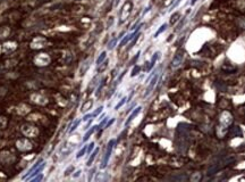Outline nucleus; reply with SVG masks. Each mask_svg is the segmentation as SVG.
Wrapping results in <instances>:
<instances>
[{"label": "nucleus", "instance_id": "dca6fc26", "mask_svg": "<svg viewBox=\"0 0 245 182\" xmlns=\"http://www.w3.org/2000/svg\"><path fill=\"white\" fill-rule=\"evenodd\" d=\"M167 30V24L165 23V24H162V25H161V26H160V27H159V30L157 32H156V33H154V35H153V38H158V35L159 34H161V33H162V32H165Z\"/></svg>", "mask_w": 245, "mask_h": 182}, {"label": "nucleus", "instance_id": "c756f323", "mask_svg": "<svg viewBox=\"0 0 245 182\" xmlns=\"http://www.w3.org/2000/svg\"><path fill=\"white\" fill-rule=\"evenodd\" d=\"M74 171V166H69V167H67V170L65 171V176H68V175L71 174V172Z\"/></svg>", "mask_w": 245, "mask_h": 182}, {"label": "nucleus", "instance_id": "79ce46f5", "mask_svg": "<svg viewBox=\"0 0 245 182\" xmlns=\"http://www.w3.org/2000/svg\"><path fill=\"white\" fill-rule=\"evenodd\" d=\"M118 2H119V0H116V2H115V5L117 6V5H118Z\"/></svg>", "mask_w": 245, "mask_h": 182}, {"label": "nucleus", "instance_id": "423d86ee", "mask_svg": "<svg viewBox=\"0 0 245 182\" xmlns=\"http://www.w3.org/2000/svg\"><path fill=\"white\" fill-rule=\"evenodd\" d=\"M34 63L38 66H46L50 63V57L47 54H39L34 58Z\"/></svg>", "mask_w": 245, "mask_h": 182}, {"label": "nucleus", "instance_id": "6e6552de", "mask_svg": "<svg viewBox=\"0 0 245 182\" xmlns=\"http://www.w3.org/2000/svg\"><path fill=\"white\" fill-rule=\"evenodd\" d=\"M141 111H142V107H141V106L136 107L134 111L131 113V115L128 116V119H126V122H125V125H126V127H128V125H129V123H131V122H132V121H133V119H134L135 117H136V116H137V115L141 113Z\"/></svg>", "mask_w": 245, "mask_h": 182}, {"label": "nucleus", "instance_id": "412c9836", "mask_svg": "<svg viewBox=\"0 0 245 182\" xmlns=\"http://www.w3.org/2000/svg\"><path fill=\"white\" fill-rule=\"evenodd\" d=\"M126 101H127V98H126V97H123V98L120 99V101H119V103L117 104L116 106H115V109H116V111H118L119 108H120V107H121L124 104L126 103Z\"/></svg>", "mask_w": 245, "mask_h": 182}, {"label": "nucleus", "instance_id": "72a5a7b5", "mask_svg": "<svg viewBox=\"0 0 245 182\" xmlns=\"http://www.w3.org/2000/svg\"><path fill=\"white\" fill-rule=\"evenodd\" d=\"M94 172H95V168H92V170L90 171V174H89V176H87V180H89V181H91V180H92V176H93V174H94Z\"/></svg>", "mask_w": 245, "mask_h": 182}, {"label": "nucleus", "instance_id": "393cba45", "mask_svg": "<svg viewBox=\"0 0 245 182\" xmlns=\"http://www.w3.org/2000/svg\"><path fill=\"white\" fill-rule=\"evenodd\" d=\"M79 123H81V119H77V121H75V123L73 124V127L69 129V133H71V132H74L76 129H77V127L79 125Z\"/></svg>", "mask_w": 245, "mask_h": 182}, {"label": "nucleus", "instance_id": "39448f33", "mask_svg": "<svg viewBox=\"0 0 245 182\" xmlns=\"http://www.w3.org/2000/svg\"><path fill=\"white\" fill-rule=\"evenodd\" d=\"M184 56H185V50H184V49H179V50L176 53V55L174 56V58H173V60H171V67H173V68H177V67H179V66L182 65Z\"/></svg>", "mask_w": 245, "mask_h": 182}, {"label": "nucleus", "instance_id": "473e14b6", "mask_svg": "<svg viewBox=\"0 0 245 182\" xmlns=\"http://www.w3.org/2000/svg\"><path fill=\"white\" fill-rule=\"evenodd\" d=\"M126 70H125V71L123 72V73H121V74H120V76H119L118 79H117V81H116V84H118V83H120V81H121V79H123V78H124V75H125V74H126Z\"/></svg>", "mask_w": 245, "mask_h": 182}, {"label": "nucleus", "instance_id": "bb28decb", "mask_svg": "<svg viewBox=\"0 0 245 182\" xmlns=\"http://www.w3.org/2000/svg\"><path fill=\"white\" fill-rule=\"evenodd\" d=\"M184 23H185V17H183L182 19L179 21V23H178V25L176 26V29H175V31H179L183 27V25H184Z\"/></svg>", "mask_w": 245, "mask_h": 182}, {"label": "nucleus", "instance_id": "f8f14e48", "mask_svg": "<svg viewBox=\"0 0 245 182\" xmlns=\"http://www.w3.org/2000/svg\"><path fill=\"white\" fill-rule=\"evenodd\" d=\"M92 106H93V100H87V101H85V103L83 104V106L81 108V112L82 113H86L89 109H91Z\"/></svg>", "mask_w": 245, "mask_h": 182}, {"label": "nucleus", "instance_id": "f257e3e1", "mask_svg": "<svg viewBox=\"0 0 245 182\" xmlns=\"http://www.w3.org/2000/svg\"><path fill=\"white\" fill-rule=\"evenodd\" d=\"M132 9H133L132 1L131 0L125 1V4L123 5V7L120 9V13H119V24H123L126 22L127 18L129 17L131 13H132Z\"/></svg>", "mask_w": 245, "mask_h": 182}, {"label": "nucleus", "instance_id": "6ab92c4d", "mask_svg": "<svg viewBox=\"0 0 245 182\" xmlns=\"http://www.w3.org/2000/svg\"><path fill=\"white\" fill-rule=\"evenodd\" d=\"M106 78L104 79L101 80V83H100V86L98 87V89H96V92H95V96H99L100 95V92H101V90H102V88L104 87V84H106Z\"/></svg>", "mask_w": 245, "mask_h": 182}, {"label": "nucleus", "instance_id": "ea45409f", "mask_svg": "<svg viewBox=\"0 0 245 182\" xmlns=\"http://www.w3.org/2000/svg\"><path fill=\"white\" fill-rule=\"evenodd\" d=\"M91 123H92V119H90V121H89V123H87V125L85 127H84V129H85V130H87V129H89V127H90V125H91Z\"/></svg>", "mask_w": 245, "mask_h": 182}, {"label": "nucleus", "instance_id": "7c9ffc66", "mask_svg": "<svg viewBox=\"0 0 245 182\" xmlns=\"http://www.w3.org/2000/svg\"><path fill=\"white\" fill-rule=\"evenodd\" d=\"M107 121H108V117H104V119H103L102 121L100 122V124L98 125V130H99V129H101L103 125H106V124H107Z\"/></svg>", "mask_w": 245, "mask_h": 182}, {"label": "nucleus", "instance_id": "20e7f679", "mask_svg": "<svg viewBox=\"0 0 245 182\" xmlns=\"http://www.w3.org/2000/svg\"><path fill=\"white\" fill-rule=\"evenodd\" d=\"M16 147H17L18 150H21V151H30V150H32V148H33V145H32V142H30L29 139L22 138V139L17 140Z\"/></svg>", "mask_w": 245, "mask_h": 182}, {"label": "nucleus", "instance_id": "e433bc0d", "mask_svg": "<svg viewBox=\"0 0 245 182\" xmlns=\"http://www.w3.org/2000/svg\"><path fill=\"white\" fill-rule=\"evenodd\" d=\"M91 117H92V114H86V115H84V117H83L82 121H87V119H91Z\"/></svg>", "mask_w": 245, "mask_h": 182}, {"label": "nucleus", "instance_id": "f3484780", "mask_svg": "<svg viewBox=\"0 0 245 182\" xmlns=\"http://www.w3.org/2000/svg\"><path fill=\"white\" fill-rule=\"evenodd\" d=\"M106 57H107V53H106V51H102V53H101V55L99 56V57H98V59H96V66H99V65L102 63V62H104Z\"/></svg>", "mask_w": 245, "mask_h": 182}, {"label": "nucleus", "instance_id": "1a4fd4ad", "mask_svg": "<svg viewBox=\"0 0 245 182\" xmlns=\"http://www.w3.org/2000/svg\"><path fill=\"white\" fill-rule=\"evenodd\" d=\"M44 167H46V162H42V163H41V165H40L39 167H36V168H35V170H34V171H33V172H32L31 174L29 175L26 179H32L33 176H35V175L40 174V171H41V170H43Z\"/></svg>", "mask_w": 245, "mask_h": 182}, {"label": "nucleus", "instance_id": "a19ab883", "mask_svg": "<svg viewBox=\"0 0 245 182\" xmlns=\"http://www.w3.org/2000/svg\"><path fill=\"white\" fill-rule=\"evenodd\" d=\"M198 0H191V5L193 6V5H195V2H196Z\"/></svg>", "mask_w": 245, "mask_h": 182}, {"label": "nucleus", "instance_id": "f704fd0d", "mask_svg": "<svg viewBox=\"0 0 245 182\" xmlns=\"http://www.w3.org/2000/svg\"><path fill=\"white\" fill-rule=\"evenodd\" d=\"M181 1H182V0H176V2H175V4H173V5H171V9H170V10H173V9H174V8H176L177 7V6H178V5H179V2H181Z\"/></svg>", "mask_w": 245, "mask_h": 182}, {"label": "nucleus", "instance_id": "b1692460", "mask_svg": "<svg viewBox=\"0 0 245 182\" xmlns=\"http://www.w3.org/2000/svg\"><path fill=\"white\" fill-rule=\"evenodd\" d=\"M86 148H87V146H84L81 150L77 153V155H76V158H81V157H83L84 156V154L86 153Z\"/></svg>", "mask_w": 245, "mask_h": 182}, {"label": "nucleus", "instance_id": "5701e85b", "mask_svg": "<svg viewBox=\"0 0 245 182\" xmlns=\"http://www.w3.org/2000/svg\"><path fill=\"white\" fill-rule=\"evenodd\" d=\"M7 125V119L5 116H0V129H5Z\"/></svg>", "mask_w": 245, "mask_h": 182}, {"label": "nucleus", "instance_id": "a878e982", "mask_svg": "<svg viewBox=\"0 0 245 182\" xmlns=\"http://www.w3.org/2000/svg\"><path fill=\"white\" fill-rule=\"evenodd\" d=\"M89 67H90V59H89V60H86V62H85V63H84V68H82V73H81V74H82V75H84V74H85V72L87 71V68H89Z\"/></svg>", "mask_w": 245, "mask_h": 182}, {"label": "nucleus", "instance_id": "2f4dec72", "mask_svg": "<svg viewBox=\"0 0 245 182\" xmlns=\"http://www.w3.org/2000/svg\"><path fill=\"white\" fill-rule=\"evenodd\" d=\"M140 54H141V51H137V54L135 55V57L133 58V59H132V62H131V64H132V65H135L136 60H137V59H139V57H140Z\"/></svg>", "mask_w": 245, "mask_h": 182}, {"label": "nucleus", "instance_id": "7ed1b4c3", "mask_svg": "<svg viewBox=\"0 0 245 182\" xmlns=\"http://www.w3.org/2000/svg\"><path fill=\"white\" fill-rule=\"evenodd\" d=\"M22 133L27 138H34L39 135V129L35 125L31 124H24L22 127Z\"/></svg>", "mask_w": 245, "mask_h": 182}, {"label": "nucleus", "instance_id": "ddd939ff", "mask_svg": "<svg viewBox=\"0 0 245 182\" xmlns=\"http://www.w3.org/2000/svg\"><path fill=\"white\" fill-rule=\"evenodd\" d=\"M98 153H99V148H95L94 151L90 154V158L87 159V162H86L87 166H91V165H92V163H93V160H94L95 156H96V154H98Z\"/></svg>", "mask_w": 245, "mask_h": 182}, {"label": "nucleus", "instance_id": "cd10ccee", "mask_svg": "<svg viewBox=\"0 0 245 182\" xmlns=\"http://www.w3.org/2000/svg\"><path fill=\"white\" fill-rule=\"evenodd\" d=\"M102 109H103V106H100V107H99V108H98V109H96L94 113H92V117H95V116H98V115H99V114L102 112Z\"/></svg>", "mask_w": 245, "mask_h": 182}, {"label": "nucleus", "instance_id": "58836bf2", "mask_svg": "<svg viewBox=\"0 0 245 182\" xmlns=\"http://www.w3.org/2000/svg\"><path fill=\"white\" fill-rule=\"evenodd\" d=\"M114 122H115V119H111L110 121H109V122H108V123L106 124V127H110V125H111V124L114 123Z\"/></svg>", "mask_w": 245, "mask_h": 182}, {"label": "nucleus", "instance_id": "9d476101", "mask_svg": "<svg viewBox=\"0 0 245 182\" xmlns=\"http://www.w3.org/2000/svg\"><path fill=\"white\" fill-rule=\"evenodd\" d=\"M159 55H160V53H156V54L153 55L152 59H151V62L149 63V66H148V68H146V72H150L151 70L154 67V65H156V62H157V59L159 58Z\"/></svg>", "mask_w": 245, "mask_h": 182}, {"label": "nucleus", "instance_id": "c85d7f7f", "mask_svg": "<svg viewBox=\"0 0 245 182\" xmlns=\"http://www.w3.org/2000/svg\"><path fill=\"white\" fill-rule=\"evenodd\" d=\"M93 148H94V142H91L89 146H87L86 148V153L87 154H91L92 153V150H93Z\"/></svg>", "mask_w": 245, "mask_h": 182}, {"label": "nucleus", "instance_id": "c9c22d12", "mask_svg": "<svg viewBox=\"0 0 245 182\" xmlns=\"http://www.w3.org/2000/svg\"><path fill=\"white\" fill-rule=\"evenodd\" d=\"M41 179H43V175H42V174H40V175H38L36 178H34V179H32V181H33V182H36V181H40Z\"/></svg>", "mask_w": 245, "mask_h": 182}, {"label": "nucleus", "instance_id": "4c0bfd02", "mask_svg": "<svg viewBox=\"0 0 245 182\" xmlns=\"http://www.w3.org/2000/svg\"><path fill=\"white\" fill-rule=\"evenodd\" d=\"M81 173H82V171H81V170L76 171V172H75V174H73V178H77V176L81 175Z\"/></svg>", "mask_w": 245, "mask_h": 182}, {"label": "nucleus", "instance_id": "9b49d317", "mask_svg": "<svg viewBox=\"0 0 245 182\" xmlns=\"http://www.w3.org/2000/svg\"><path fill=\"white\" fill-rule=\"evenodd\" d=\"M98 130V125H94V127H92L90 130H87L86 133H85V135H84V138H83V142H85V141H87L89 140V138L91 137V135L94 133L95 131Z\"/></svg>", "mask_w": 245, "mask_h": 182}, {"label": "nucleus", "instance_id": "0eeeda50", "mask_svg": "<svg viewBox=\"0 0 245 182\" xmlns=\"http://www.w3.org/2000/svg\"><path fill=\"white\" fill-rule=\"evenodd\" d=\"M158 79H159V74L158 73H156V74L152 76V79L150 80V83H149V86H148V88H146L145 94L143 95L144 98H145V97H148V96L151 94V91L153 90V88L156 87V84H157V82H158Z\"/></svg>", "mask_w": 245, "mask_h": 182}, {"label": "nucleus", "instance_id": "aec40b11", "mask_svg": "<svg viewBox=\"0 0 245 182\" xmlns=\"http://www.w3.org/2000/svg\"><path fill=\"white\" fill-rule=\"evenodd\" d=\"M107 66H108V60L104 59V62H102L99 66H96V70H98V72H102Z\"/></svg>", "mask_w": 245, "mask_h": 182}, {"label": "nucleus", "instance_id": "f03ea898", "mask_svg": "<svg viewBox=\"0 0 245 182\" xmlns=\"http://www.w3.org/2000/svg\"><path fill=\"white\" fill-rule=\"evenodd\" d=\"M115 143H116V141H115L114 139H111L110 141L108 142V145H107V150H106V154H104V156H103L102 162H101V165H100V168H101V170L106 168L107 165H108V162H109V158H110V156H111L112 148H114Z\"/></svg>", "mask_w": 245, "mask_h": 182}, {"label": "nucleus", "instance_id": "4be33fe9", "mask_svg": "<svg viewBox=\"0 0 245 182\" xmlns=\"http://www.w3.org/2000/svg\"><path fill=\"white\" fill-rule=\"evenodd\" d=\"M118 38H115V39H112L110 41V42H109V43H108V49H109V50H111V49H114V48H115V46H116V45H117V41H118Z\"/></svg>", "mask_w": 245, "mask_h": 182}, {"label": "nucleus", "instance_id": "a211bd4d", "mask_svg": "<svg viewBox=\"0 0 245 182\" xmlns=\"http://www.w3.org/2000/svg\"><path fill=\"white\" fill-rule=\"evenodd\" d=\"M140 71H141V67H140L139 65H134V67H133V70H132V73H131V76H132V78L136 76V75L140 73Z\"/></svg>", "mask_w": 245, "mask_h": 182}, {"label": "nucleus", "instance_id": "4468645a", "mask_svg": "<svg viewBox=\"0 0 245 182\" xmlns=\"http://www.w3.org/2000/svg\"><path fill=\"white\" fill-rule=\"evenodd\" d=\"M179 17H181V13H174L173 15H171V17H170V21H169V23L170 24H175L177 23L178 21H179Z\"/></svg>", "mask_w": 245, "mask_h": 182}, {"label": "nucleus", "instance_id": "2eb2a0df", "mask_svg": "<svg viewBox=\"0 0 245 182\" xmlns=\"http://www.w3.org/2000/svg\"><path fill=\"white\" fill-rule=\"evenodd\" d=\"M42 162H43L42 159H40L39 162H36V163H35V164H34V165L32 166V168H31V170H29V172H27V174H26V176H23V179H26V178H27V176H29V175H30V174H31L32 172H33V171H34V170H35L36 167H39L40 165H41V163H42Z\"/></svg>", "mask_w": 245, "mask_h": 182}]
</instances>
